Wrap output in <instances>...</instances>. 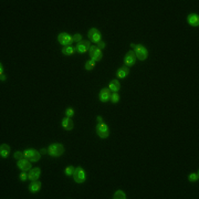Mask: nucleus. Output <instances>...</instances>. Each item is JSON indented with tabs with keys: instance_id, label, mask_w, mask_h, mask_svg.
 <instances>
[{
	"instance_id": "bb28decb",
	"label": "nucleus",
	"mask_w": 199,
	"mask_h": 199,
	"mask_svg": "<svg viewBox=\"0 0 199 199\" xmlns=\"http://www.w3.org/2000/svg\"><path fill=\"white\" fill-rule=\"evenodd\" d=\"M65 115H66V117H72V116L74 115V110H73L72 107H69V109L65 111Z\"/></svg>"
},
{
	"instance_id": "a211bd4d",
	"label": "nucleus",
	"mask_w": 199,
	"mask_h": 199,
	"mask_svg": "<svg viewBox=\"0 0 199 199\" xmlns=\"http://www.w3.org/2000/svg\"><path fill=\"white\" fill-rule=\"evenodd\" d=\"M40 189H41V182H38V180H33L32 184L29 186V190L31 191V193H37V191H39Z\"/></svg>"
},
{
	"instance_id": "f03ea898",
	"label": "nucleus",
	"mask_w": 199,
	"mask_h": 199,
	"mask_svg": "<svg viewBox=\"0 0 199 199\" xmlns=\"http://www.w3.org/2000/svg\"><path fill=\"white\" fill-rule=\"evenodd\" d=\"M48 153L53 157H60L64 153V147L59 143H55V144L50 145L48 148Z\"/></svg>"
},
{
	"instance_id": "aec40b11",
	"label": "nucleus",
	"mask_w": 199,
	"mask_h": 199,
	"mask_svg": "<svg viewBox=\"0 0 199 199\" xmlns=\"http://www.w3.org/2000/svg\"><path fill=\"white\" fill-rule=\"evenodd\" d=\"M75 51H76V48H74V46H65L63 50H62V53L65 55H72L75 53Z\"/></svg>"
},
{
	"instance_id": "f3484780",
	"label": "nucleus",
	"mask_w": 199,
	"mask_h": 199,
	"mask_svg": "<svg viewBox=\"0 0 199 199\" xmlns=\"http://www.w3.org/2000/svg\"><path fill=\"white\" fill-rule=\"evenodd\" d=\"M9 154H10V147H9L7 144H2L0 146V156L3 157V158H6L8 157Z\"/></svg>"
},
{
	"instance_id": "20e7f679",
	"label": "nucleus",
	"mask_w": 199,
	"mask_h": 199,
	"mask_svg": "<svg viewBox=\"0 0 199 199\" xmlns=\"http://www.w3.org/2000/svg\"><path fill=\"white\" fill-rule=\"evenodd\" d=\"M96 132H98V136L101 138H106L110 135V131H109V127L106 126L105 123H98V126H96Z\"/></svg>"
},
{
	"instance_id": "f8f14e48",
	"label": "nucleus",
	"mask_w": 199,
	"mask_h": 199,
	"mask_svg": "<svg viewBox=\"0 0 199 199\" xmlns=\"http://www.w3.org/2000/svg\"><path fill=\"white\" fill-rule=\"evenodd\" d=\"M40 175H41L40 168H33L28 174V179H30V180H37L40 177Z\"/></svg>"
},
{
	"instance_id": "412c9836",
	"label": "nucleus",
	"mask_w": 199,
	"mask_h": 199,
	"mask_svg": "<svg viewBox=\"0 0 199 199\" xmlns=\"http://www.w3.org/2000/svg\"><path fill=\"white\" fill-rule=\"evenodd\" d=\"M114 199H125L126 198V195H125L124 191L122 190H117L115 193H114V197H113Z\"/></svg>"
},
{
	"instance_id": "39448f33",
	"label": "nucleus",
	"mask_w": 199,
	"mask_h": 199,
	"mask_svg": "<svg viewBox=\"0 0 199 199\" xmlns=\"http://www.w3.org/2000/svg\"><path fill=\"white\" fill-rule=\"evenodd\" d=\"M73 176H74V180L76 182H79V184H82V182H85V179H87L85 171H84V170L82 169L81 167L75 168Z\"/></svg>"
},
{
	"instance_id": "7ed1b4c3",
	"label": "nucleus",
	"mask_w": 199,
	"mask_h": 199,
	"mask_svg": "<svg viewBox=\"0 0 199 199\" xmlns=\"http://www.w3.org/2000/svg\"><path fill=\"white\" fill-rule=\"evenodd\" d=\"M90 57H91V59L92 60H94L96 62V61H100L102 59V57H103V53H102V50L100 49V48H98V46H91V48H90Z\"/></svg>"
},
{
	"instance_id": "2f4dec72",
	"label": "nucleus",
	"mask_w": 199,
	"mask_h": 199,
	"mask_svg": "<svg viewBox=\"0 0 199 199\" xmlns=\"http://www.w3.org/2000/svg\"><path fill=\"white\" fill-rule=\"evenodd\" d=\"M0 80H1V81H5V80H6V76H5V75H1V76H0Z\"/></svg>"
},
{
	"instance_id": "1a4fd4ad",
	"label": "nucleus",
	"mask_w": 199,
	"mask_h": 199,
	"mask_svg": "<svg viewBox=\"0 0 199 199\" xmlns=\"http://www.w3.org/2000/svg\"><path fill=\"white\" fill-rule=\"evenodd\" d=\"M89 38L91 39V41L92 42H94V43H98L101 40V33L98 32V29H95V28H92V29L89 31Z\"/></svg>"
},
{
	"instance_id": "cd10ccee",
	"label": "nucleus",
	"mask_w": 199,
	"mask_h": 199,
	"mask_svg": "<svg viewBox=\"0 0 199 199\" xmlns=\"http://www.w3.org/2000/svg\"><path fill=\"white\" fill-rule=\"evenodd\" d=\"M73 41H75V42H80V41H82V35H80V33H76V35H73Z\"/></svg>"
},
{
	"instance_id": "4468645a",
	"label": "nucleus",
	"mask_w": 199,
	"mask_h": 199,
	"mask_svg": "<svg viewBox=\"0 0 199 199\" xmlns=\"http://www.w3.org/2000/svg\"><path fill=\"white\" fill-rule=\"evenodd\" d=\"M187 20H188V23H189L190 26H193V27H198L199 26V17L197 15H195V13H191V15L188 16Z\"/></svg>"
},
{
	"instance_id": "c756f323",
	"label": "nucleus",
	"mask_w": 199,
	"mask_h": 199,
	"mask_svg": "<svg viewBox=\"0 0 199 199\" xmlns=\"http://www.w3.org/2000/svg\"><path fill=\"white\" fill-rule=\"evenodd\" d=\"M98 48H100V49H104V48H105V43H104L103 41H100V42H98Z\"/></svg>"
},
{
	"instance_id": "b1692460",
	"label": "nucleus",
	"mask_w": 199,
	"mask_h": 199,
	"mask_svg": "<svg viewBox=\"0 0 199 199\" xmlns=\"http://www.w3.org/2000/svg\"><path fill=\"white\" fill-rule=\"evenodd\" d=\"M74 170H75V168L73 167V166H68V167L65 168V170H64V173H65L66 176H71V175L74 174Z\"/></svg>"
},
{
	"instance_id": "4be33fe9",
	"label": "nucleus",
	"mask_w": 199,
	"mask_h": 199,
	"mask_svg": "<svg viewBox=\"0 0 199 199\" xmlns=\"http://www.w3.org/2000/svg\"><path fill=\"white\" fill-rule=\"evenodd\" d=\"M94 66H95V61L91 59V60L87 61V64H85V69H87V71H91V70L94 69Z\"/></svg>"
},
{
	"instance_id": "2eb2a0df",
	"label": "nucleus",
	"mask_w": 199,
	"mask_h": 199,
	"mask_svg": "<svg viewBox=\"0 0 199 199\" xmlns=\"http://www.w3.org/2000/svg\"><path fill=\"white\" fill-rule=\"evenodd\" d=\"M111 98V91L109 89H103L100 93V100L102 102H107Z\"/></svg>"
},
{
	"instance_id": "f257e3e1",
	"label": "nucleus",
	"mask_w": 199,
	"mask_h": 199,
	"mask_svg": "<svg viewBox=\"0 0 199 199\" xmlns=\"http://www.w3.org/2000/svg\"><path fill=\"white\" fill-rule=\"evenodd\" d=\"M134 46V53H135L136 58L141 61H144L147 59L148 57V51L145 46H141V44H132Z\"/></svg>"
},
{
	"instance_id": "c85d7f7f",
	"label": "nucleus",
	"mask_w": 199,
	"mask_h": 199,
	"mask_svg": "<svg viewBox=\"0 0 199 199\" xmlns=\"http://www.w3.org/2000/svg\"><path fill=\"white\" fill-rule=\"evenodd\" d=\"M20 179L22 182H26L27 179H28V175L26 174V171H23L22 174H20Z\"/></svg>"
},
{
	"instance_id": "ddd939ff",
	"label": "nucleus",
	"mask_w": 199,
	"mask_h": 199,
	"mask_svg": "<svg viewBox=\"0 0 199 199\" xmlns=\"http://www.w3.org/2000/svg\"><path fill=\"white\" fill-rule=\"evenodd\" d=\"M62 126H63L64 130L66 131H71L73 130V127H74V124H73V121L71 120V117H65L62 121Z\"/></svg>"
},
{
	"instance_id": "9b49d317",
	"label": "nucleus",
	"mask_w": 199,
	"mask_h": 199,
	"mask_svg": "<svg viewBox=\"0 0 199 199\" xmlns=\"http://www.w3.org/2000/svg\"><path fill=\"white\" fill-rule=\"evenodd\" d=\"M135 61H136V55H135V53H134V51L127 52L126 57H125V59H124L125 64H126V65H128V66H131V65H133V64L135 63Z\"/></svg>"
},
{
	"instance_id": "9d476101",
	"label": "nucleus",
	"mask_w": 199,
	"mask_h": 199,
	"mask_svg": "<svg viewBox=\"0 0 199 199\" xmlns=\"http://www.w3.org/2000/svg\"><path fill=\"white\" fill-rule=\"evenodd\" d=\"M17 165H18V167L20 168L21 170H23V171H27V170L31 169V163H30V160L28 158L19 159L17 162Z\"/></svg>"
},
{
	"instance_id": "7c9ffc66",
	"label": "nucleus",
	"mask_w": 199,
	"mask_h": 199,
	"mask_svg": "<svg viewBox=\"0 0 199 199\" xmlns=\"http://www.w3.org/2000/svg\"><path fill=\"white\" fill-rule=\"evenodd\" d=\"M98 123H104V122H103V118H102L101 116H98Z\"/></svg>"
},
{
	"instance_id": "0eeeda50",
	"label": "nucleus",
	"mask_w": 199,
	"mask_h": 199,
	"mask_svg": "<svg viewBox=\"0 0 199 199\" xmlns=\"http://www.w3.org/2000/svg\"><path fill=\"white\" fill-rule=\"evenodd\" d=\"M58 40H59V42L62 44V46H71V43L73 42V38L71 37L70 35H68V33H64V32H62V33H60V35H59Z\"/></svg>"
},
{
	"instance_id": "473e14b6",
	"label": "nucleus",
	"mask_w": 199,
	"mask_h": 199,
	"mask_svg": "<svg viewBox=\"0 0 199 199\" xmlns=\"http://www.w3.org/2000/svg\"><path fill=\"white\" fill-rule=\"evenodd\" d=\"M41 153H42V154H46V149H42V150H41Z\"/></svg>"
},
{
	"instance_id": "a878e982",
	"label": "nucleus",
	"mask_w": 199,
	"mask_h": 199,
	"mask_svg": "<svg viewBox=\"0 0 199 199\" xmlns=\"http://www.w3.org/2000/svg\"><path fill=\"white\" fill-rule=\"evenodd\" d=\"M198 178H199L198 173H193V174H190V175H189V177H188V179H189L190 182H197V180H198Z\"/></svg>"
},
{
	"instance_id": "393cba45",
	"label": "nucleus",
	"mask_w": 199,
	"mask_h": 199,
	"mask_svg": "<svg viewBox=\"0 0 199 199\" xmlns=\"http://www.w3.org/2000/svg\"><path fill=\"white\" fill-rule=\"evenodd\" d=\"M15 158L17 159V160H19V159L26 158V155H24V152H17V153H15Z\"/></svg>"
},
{
	"instance_id": "dca6fc26",
	"label": "nucleus",
	"mask_w": 199,
	"mask_h": 199,
	"mask_svg": "<svg viewBox=\"0 0 199 199\" xmlns=\"http://www.w3.org/2000/svg\"><path fill=\"white\" fill-rule=\"evenodd\" d=\"M130 73V70L127 69L126 66H123V68H120L116 72V75H117L118 79H124L127 76V74Z\"/></svg>"
},
{
	"instance_id": "6ab92c4d",
	"label": "nucleus",
	"mask_w": 199,
	"mask_h": 199,
	"mask_svg": "<svg viewBox=\"0 0 199 199\" xmlns=\"http://www.w3.org/2000/svg\"><path fill=\"white\" fill-rule=\"evenodd\" d=\"M120 87H121V84H120V82L117 80H113L110 83V85H109V90L113 91V92H117L118 90H120Z\"/></svg>"
},
{
	"instance_id": "6e6552de",
	"label": "nucleus",
	"mask_w": 199,
	"mask_h": 199,
	"mask_svg": "<svg viewBox=\"0 0 199 199\" xmlns=\"http://www.w3.org/2000/svg\"><path fill=\"white\" fill-rule=\"evenodd\" d=\"M90 48H91L90 41L82 40V41H80V42L78 43V46H76V51H78L79 53H82V54H84V53H87V52L89 51Z\"/></svg>"
},
{
	"instance_id": "423d86ee",
	"label": "nucleus",
	"mask_w": 199,
	"mask_h": 199,
	"mask_svg": "<svg viewBox=\"0 0 199 199\" xmlns=\"http://www.w3.org/2000/svg\"><path fill=\"white\" fill-rule=\"evenodd\" d=\"M26 158H28L30 162H38L41 157V154L35 149H27L24 150Z\"/></svg>"
},
{
	"instance_id": "5701e85b",
	"label": "nucleus",
	"mask_w": 199,
	"mask_h": 199,
	"mask_svg": "<svg viewBox=\"0 0 199 199\" xmlns=\"http://www.w3.org/2000/svg\"><path fill=\"white\" fill-rule=\"evenodd\" d=\"M110 100L113 102V103H117L118 101H120V95H118L117 92H113L111 93V98Z\"/></svg>"
}]
</instances>
